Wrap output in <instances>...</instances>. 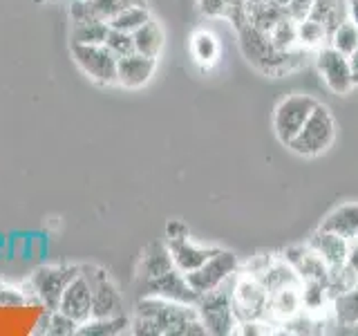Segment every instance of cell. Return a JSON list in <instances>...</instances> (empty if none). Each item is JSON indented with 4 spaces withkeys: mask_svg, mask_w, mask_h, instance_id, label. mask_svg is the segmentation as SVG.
I'll list each match as a JSON object with an SVG mask.
<instances>
[{
    "mask_svg": "<svg viewBox=\"0 0 358 336\" xmlns=\"http://www.w3.org/2000/svg\"><path fill=\"white\" fill-rule=\"evenodd\" d=\"M132 334L139 336H204L197 305L159 296H141L132 314Z\"/></svg>",
    "mask_w": 358,
    "mask_h": 336,
    "instance_id": "6da1fadb",
    "label": "cell"
},
{
    "mask_svg": "<svg viewBox=\"0 0 358 336\" xmlns=\"http://www.w3.org/2000/svg\"><path fill=\"white\" fill-rule=\"evenodd\" d=\"M240 38V50L244 54L246 63L255 67L257 72H262L264 76H285L300 70L307 63V56L311 52L296 48V50H278L271 43V38L264 31L255 29L251 22H244L242 27L235 29Z\"/></svg>",
    "mask_w": 358,
    "mask_h": 336,
    "instance_id": "7a4b0ae2",
    "label": "cell"
},
{
    "mask_svg": "<svg viewBox=\"0 0 358 336\" xmlns=\"http://www.w3.org/2000/svg\"><path fill=\"white\" fill-rule=\"evenodd\" d=\"M78 274L81 265H43L29 276L25 291L43 309H59L63 291Z\"/></svg>",
    "mask_w": 358,
    "mask_h": 336,
    "instance_id": "3957f363",
    "label": "cell"
},
{
    "mask_svg": "<svg viewBox=\"0 0 358 336\" xmlns=\"http://www.w3.org/2000/svg\"><path fill=\"white\" fill-rule=\"evenodd\" d=\"M334 139H336V119L331 115V110L318 101L311 117L305 121V126L291 139L287 148L300 157H318L331 148Z\"/></svg>",
    "mask_w": 358,
    "mask_h": 336,
    "instance_id": "277c9868",
    "label": "cell"
},
{
    "mask_svg": "<svg viewBox=\"0 0 358 336\" xmlns=\"http://www.w3.org/2000/svg\"><path fill=\"white\" fill-rule=\"evenodd\" d=\"M231 300L238 323L244 321H266L268 291L251 272H238L231 278Z\"/></svg>",
    "mask_w": 358,
    "mask_h": 336,
    "instance_id": "5b68a950",
    "label": "cell"
},
{
    "mask_svg": "<svg viewBox=\"0 0 358 336\" xmlns=\"http://www.w3.org/2000/svg\"><path fill=\"white\" fill-rule=\"evenodd\" d=\"M197 314L208 334H215V336L235 334L238 318H235V312H233L231 285L227 287V283H224L222 287L208 291V294H201L197 300Z\"/></svg>",
    "mask_w": 358,
    "mask_h": 336,
    "instance_id": "8992f818",
    "label": "cell"
},
{
    "mask_svg": "<svg viewBox=\"0 0 358 336\" xmlns=\"http://www.w3.org/2000/svg\"><path fill=\"white\" fill-rule=\"evenodd\" d=\"M313 59H316V70L320 78L334 94L345 97L354 88H358V72H354L350 56L334 50L331 45H324V48L313 52Z\"/></svg>",
    "mask_w": 358,
    "mask_h": 336,
    "instance_id": "52a82bcc",
    "label": "cell"
},
{
    "mask_svg": "<svg viewBox=\"0 0 358 336\" xmlns=\"http://www.w3.org/2000/svg\"><path fill=\"white\" fill-rule=\"evenodd\" d=\"M318 106V101L309 94H289L285 97L273 110V132L278 141L282 146H289L291 139L305 126V121L311 117L313 108Z\"/></svg>",
    "mask_w": 358,
    "mask_h": 336,
    "instance_id": "ba28073f",
    "label": "cell"
},
{
    "mask_svg": "<svg viewBox=\"0 0 358 336\" xmlns=\"http://www.w3.org/2000/svg\"><path fill=\"white\" fill-rule=\"evenodd\" d=\"M81 274L87 278L90 289H92V316L94 318L121 316V314H126V305H123L121 291L115 285V280L108 276V272L103 267L81 265Z\"/></svg>",
    "mask_w": 358,
    "mask_h": 336,
    "instance_id": "9c48e42d",
    "label": "cell"
},
{
    "mask_svg": "<svg viewBox=\"0 0 358 336\" xmlns=\"http://www.w3.org/2000/svg\"><path fill=\"white\" fill-rule=\"evenodd\" d=\"M72 59L90 81L99 85H117V56L106 45H70Z\"/></svg>",
    "mask_w": 358,
    "mask_h": 336,
    "instance_id": "30bf717a",
    "label": "cell"
},
{
    "mask_svg": "<svg viewBox=\"0 0 358 336\" xmlns=\"http://www.w3.org/2000/svg\"><path fill=\"white\" fill-rule=\"evenodd\" d=\"M238 272H240L238 255L227 249H217V253L210 255L204 265L197 267L195 272L186 274V280H188V285L201 296V294H208V291L222 287L224 283H229Z\"/></svg>",
    "mask_w": 358,
    "mask_h": 336,
    "instance_id": "8fae6325",
    "label": "cell"
},
{
    "mask_svg": "<svg viewBox=\"0 0 358 336\" xmlns=\"http://www.w3.org/2000/svg\"><path fill=\"white\" fill-rule=\"evenodd\" d=\"M139 291H141V296H159L168 300L190 302V305H197V300H199V294L188 285L186 274L179 272L177 267H173L171 272H166L157 278L139 280Z\"/></svg>",
    "mask_w": 358,
    "mask_h": 336,
    "instance_id": "7c38bea8",
    "label": "cell"
},
{
    "mask_svg": "<svg viewBox=\"0 0 358 336\" xmlns=\"http://www.w3.org/2000/svg\"><path fill=\"white\" fill-rule=\"evenodd\" d=\"M157 65H159V59H152V56L139 52L121 56L117 61V85L126 90H139L148 85L157 72Z\"/></svg>",
    "mask_w": 358,
    "mask_h": 336,
    "instance_id": "4fadbf2b",
    "label": "cell"
},
{
    "mask_svg": "<svg viewBox=\"0 0 358 336\" xmlns=\"http://www.w3.org/2000/svg\"><path fill=\"white\" fill-rule=\"evenodd\" d=\"M168 251L173 255V262L182 274L195 272L197 267H201L210 255L217 253V246H206V244H197L190 240V235L184 238H175V240H166Z\"/></svg>",
    "mask_w": 358,
    "mask_h": 336,
    "instance_id": "5bb4252c",
    "label": "cell"
},
{
    "mask_svg": "<svg viewBox=\"0 0 358 336\" xmlns=\"http://www.w3.org/2000/svg\"><path fill=\"white\" fill-rule=\"evenodd\" d=\"M59 309L63 314H67L70 318H74L76 323H85L90 316H92V289H90V283L83 274H78L67 289L63 291Z\"/></svg>",
    "mask_w": 358,
    "mask_h": 336,
    "instance_id": "9a60e30c",
    "label": "cell"
},
{
    "mask_svg": "<svg viewBox=\"0 0 358 336\" xmlns=\"http://www.w3.org/2000/svg\"><path fill=\"white\" fill-rule=\"evenodd\" d=\"M282 258L296 269V274L300 276L302 283H305V280H327L329 276V265L324 262L309 244L289 246L282 253Z\"/></svg>",
    "mask_w": 358,
    "mask_h": 336,
    "instance_id": "2e32d148",
    "label": "cell"
},
{
    "mask_svg": "<svg viewBox=\"0 0 358 336\" xmlns=\"http://www.w3.org/2000/svg\"><path fill=\"white\" fill-rule=\"evenodd\" d=\"M307 244L316 251L324 262L331 267H341L347 260V249H350V240L343 238L338 233L318 229L316 233L307 240Z\"/></svg>",
    "mask_w": 358,
    "mask_h": 336,
    "instance_id": "e0dca14e",
    "label": "cell"
},
{
    "mask_svg": "<svg viewBox=\"0 0 358 336\" xmlns=\"http://www.w3.org/2000/svg\"><path fill=\"white\" fill-rule=\"evenodd\" d=\"M201 16L206 18H224L238 29L244 22H249L246 0H195Z\"/></svg>",
    "mask_w": 358,
    "mask_h": 336,
    "instance_id": "ac0fdd59",
    "label": "cell"
},
{
    "mask_svg": "<svg viewBox=\"0 0 358 336\" xmlns=\"http://www.w3.org/2000/svg\"><path fill=\"white\" fill-rule=\"evenodd\" d=\"M318 229L338 233L347 240L358 238V202H350V204L336 206L331 213H327V218L320 222Z\"/></svg>",
    "mask_w": 358,
    "mask_h": 336,
    "instance_id": "d6986e66",
    "label": "cell"
},
{
    "mask_svg": "<svg viewBox=\"0 0 358 336\" xmlns=\"http://www.w3.org/2000/svg\"><path fill=\"white\" fill-rule=\"evenodd\" d=\"M175 267L173 255L168 251L166 242H152L143 249L141 262H139V280H148V278H157L166 272H171Z\"/></svg>",
    "mask_w": 358,
    "mask_h": 336,
    "instance_id": "ffe728a7",
    "label": "cell"
},
{
    "mask_svg": "<svg viewBox=\"0 0 358 336\" xmlns=\"http://www.w3.org/2000/svg\"><path fill=\"white\" fill-rule=\"evenodd\" d=\"M78 325L81 323H76L74 318H70L61 309H43L36 325H34L31 334H38V336H76Z\"/></svg>",
    "mask_w": 358,
    "mask_h": 336,
    "instance_id": "44dd1931",
    "label": "cell"
},
{
    "mask_svg": "<svg viewBox=\"0 0 358 336\" xmlns=\"http://www.w3.org/2000/svg\"><path fill=\"white\" fill-rule=\"evenodd\" d=\"M132 41H134V52L152 56V59H159L164 52V43H166V34L162 25L155 18L148 22H143L139 29L132 31Z\"/></svg>",
    "mask_w": 358,
    "mask_h": 336,
    "instance_id": "7402d4cb",
    "label": "cell"
},
{
    "mask_svg": "<svg viewBox=\"0 0 358 336\" xmlns=\"http://www.w3.org/2000/svg\"><path fill=\"white\" fill-rule=\"evenodd\" d=\"M132 328V316L121 314V316H103V318H87L78 325V336H117L126 334Z\"/></svg>",
    "mask_w": 358,
    "mask_h": 336,
    "instance_id": "603a6c76",
    "label": "cell"
},
{
    "mask_svg": "<svg viewBox=\"0 0 358 336\" xmlns=\"http://www.w3.org/2000/svg\"><path fill=\"white\" fill-rule=\"evenodd\" d=\"M347 5H350V0H313V9L309 18L322 22L331 34L336 25H341L345 18H350V7Z\"/></svg>",
    "mask_w": 358,
    "mask_h": 336,
    "instance_id": "cb8c5ba5",
    "label": "cell"
},
{
    "mask_svg": "<svg viewBox=\"0 0 358 336\" xmlns=\"http://www.w3.org/2000/svg\"><path fill=\"white\" fill-rule=\"evenodd\" d=\"M190 52H193V59L195 63L210 67L217 63V56H220V43L215 34H210L206 29L195 31L190 36Z\"/></svg>",
    "mask_w": 358,
    "mask_h": 336,
    "instance_id": "d4e9b609",
    "label": "cell"
},
{
    "mask_svg": "<svg viewBox=\"0 0 358 336\" xmlns=\"http://www.w3.org/2000/svg\"><path fill=\"white\" fill-rule=\"evenodd\" d=\"M108 20L76 22L70 29V45H103L108 38Z\"/></svg>",
    "mask_w": 358,
    "mask_h": 336,
    "instance_id": "484cf974",
    "label": "cell"
},
{
    "mask_svg": "<svg viewBox=\"0 0 358 336\" xmlns=\"http://www.w3.org/2000/svg\"><path fill=\"white\" fill-rule=\"evenodd\" d=\"M329 43V31L322 22L305 18L298 22V48L307 50V52H316Z\"/></svg>",
    "mask_w": 358,
    "mask_h": 336,
    "instance_id": "4316f807",
    "label": "cell"
},
{
    "mask_svg": "<svg viewBox=\"0 0 358 336\" xmlns=\"http://www.w3.org/2000/svg\"><path fill=\"white\" fill-rule=\"evenodd\" d=\"M152 18L150 14V9L148 5H134V7H126V9H121L119 14H115L110 20H108V25L112 29H119V31H128L132 34L134 29H139L143 22H148Z\"/></svg>",
    "mask_w": 358,
    "mask_h": 336,
    "instance_id": "83f0119b",
    "label": "cell"
},
{
    "mask_svg": "<svg viewBox=\"0 0 358 336\" xmlns=\"http://www.w3.org/2000/svg\"><path fill=\"white\" fill-rule=\"evenodd\" d=\"M334 50H338L345 56H352V52L358 48V25L354 20L345 18L341 25H336L329 34V43Z\"/></svg>",
    "mask_w": 358,
    "mask_h": 336,
    "instance_id": "f1b7e54d",
    "label": "cell"
},
{
    "mask_svg": "<svg viewBox=\"0 0 358 336\" xmlns=\"http://www.w3.org/2000/svg\"><path fill=\"white\" fill-rule=\"evenodd\" d=\"M278 50H296L298 48V22L285 16L278 25L266 34Z\"/></svg>",
    "mask_w": 358,
    "mask_h": 336,
    "instance_id": "f546056e",
    "label": "cell"
},
{
    "mask_svg": "<svg viewBox=\"0 0 358 336\" xmlns=\"http://www.w3.org/2000/svg\"><path fill=\"white\" fill-rule=\"evenodd\" d=\"M331 312L338 325H350L358 321V285L347 291V294L338 296L331 302Z\"/></svg>",
    "mask_w": 358,
    "mask_h": 336,
    "instance_id": "4dcf8cb0",
    "label": "cell"
},
{
    "mask_svg": "<svg viewBox=\"0 0 358 336\" xmlns=\"http://www.w3.org/2000/svg\"><path fill=\"white\" fill-rule=\"evenodd\" d=\"M90 11L96 20H110L121 9L134 7V5H148L145 0H85Z\"/></svg>",
    "mask_w": 358,
    "mask_h": 336,
    "instance_id": "1f68e13d",
    "label": "cell"
},
{
    "mask_svg": "<svg viewBox=\"0 0 358 336\" xmlns=\"http://www.w3.org/2000/svg\"><path fill=\"white\" fill-rule=\"evenodd\" d=\"M31 296L25 291V287H14L0 280V307H25L31 305Z\"/></svg>",
    "mask_w": 358,
    "mask_h": 336,
    "instance_id": "d6a6232c",
    "label": "cell"
},
{
    "mask_svg": "<svg viewBox=\"0 0 358 336\" xmlns=\"http://www.w3.org/2000/svg\"><path fill=\"white\" fill-rule=\"evenodd\" d=\"M106 48L117 56V59H121V56L126 54H132L134 52V41H132V34L128 31H119V29H112L108 31V38H106Z\"/></svg>",
    "mask_w": 358,
    "mask_h": 336,
    "instance_id": "836d02e7",
    "label": "cell"
},
{
    "mask_svg": "<svg viewBox=\"0 0 358 336\" xmlns=\"http://www.w3.org/2000/svg\"><path fill=\"white\" fill-rule=\"evenodd\" d=\"M282 7H285L289 18H294L296 22H300V20H305V18L311 16L313 0H289V3L282 5Z\"/></svg>",
    "mask_w": 358,
    "mask_h": 336,
    "instance_id": "e575fe53",
    "label": "cell"
},
{
    "mask_svg": "<svg viewBox=\"0 0 358 336\" xmlns=\"http://www.w3.org/2000/svg\"><path fill=\"white\" fill-rule=\"evenodd\" d=\"M184 235H190V231L182 220H168L166 222V240L184 238Z\"/></svg>",
    "mask_w": 358,
    "mask_h": 336,
    "instance_id": "d590c367",
    "label": "cell"
},
{
    "mask_svg": "<svg viewBox=\"0 0 358 336\" xmlns=\"http://www.w3.org/2000/svg\"><path fill=\"white\" fill-rule=\"evenodd\" d=\"M345 265L352 269V272L358 276V238L350 240V249H347V260Z\"/></svg>",
    "mask_w": 358,
    "mask_h": 336,
    "instance_id": "8d00e7d4",
    "label": "cell"
},
{
    "mask_svg": "<svg viewBox=\"0 0 358 336\" xmlns=\"http://www.w3.org/2000/svg\"><path fill=\"white\" fill-rule=\"evenodd\" d=\"M350 20H354L356 25H358V0H350Z\"/></svg>",
    "mask_w": 358,
    "mask_h": 336,
    "instance_id": "74e56055",
    "label": "cell"
},
{
    "mask_svg": "<svg viewBox=\"0 0 358 336\" xmlns=\"http://www.w3.org/2000/svg\"><path fill=\"white\" fill-rule=\"evenodd\" d=\"M7 244H9V235L0 233V258H3L7 253Z\"/></svg>",
    "mask_w": 358,
    "mask_h": 336,
    "instance_id": "f35d334b",
    "label": "cell"
},
{
    "mask_svg": "<svg viewBox=\"0 0 358 336\" xmlns=\"http://www.w3.org/2000/svg\"><path fill=\"white\" fill-rule=\"evenodd\" d=\"M350 61H352V67H354V72H358V48H356V50L352 52Z\"/></svg>",
    "mask_w": 358,
    "mask_h": 336,
    "instance_id": "ab89813d",
    "label": "cell"
},
{
    "mask_svg": "<svg viewBox=\"0 0 358 336\" xmlns=\"http://www.w3.org/2000/svg\"><path fill=\"white\" fill-rule=\"evenodd\" d=\"M246 3H251V5H255V3H271V0H246Z\"/></svg>",
    "mask_w": 358,
    "mask_h": 336,
    "instance_id": "60d3db41",
    "label": "cell"
},
{
    "mask_svg": "<svg viewBox=\"0 0 358 336\" xmlns=\"http://www.w3.org/2000/svg\"><path fill=\"white\" fill-rule=\"evenodd\" d=\"M275 3H278V5H287V3H289V0H275Z\"/></svg>",
    "mask_w": 358,
    "mask_h": 336,
    "instance_id": "b9f144b4",
    "label": "cell"
}]
</instances>
